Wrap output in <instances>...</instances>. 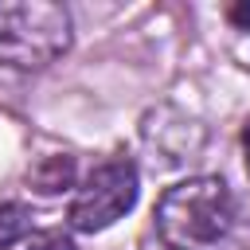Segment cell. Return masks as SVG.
Listing matches in <instances>:
<instances>
[{
	"label": "cell",
	"mask_w": 250,
	"mask_h": 250,
	"mask_svg": "<svg viewBox=\"0 0 250 250\" xmlns=\"http://www.w3.org/2000/svg\"><path fill=\"white\" fill-rule=\"evenodd\" d=\"M133 203H137V168H133V160H125V156L121 160H105L74 191L70 227L82 230V234L105 230L125 211H133Z\"/></svg>",
	"instance_id": "3"
},
{
	"label": "cell",
	"mask_w": 250,
	"mask_h": 250,
	"mask_svg": "<svg viewBox=\"0 0 250 250\" xmlns=\"http://www.w3.org/2000/svg\"><path fill=\"white\" fill-rule=\"evenodd\" d=\"M31 188L43 191V195H55V191H66L74 184V160L70 156H43L31 172H27Z\"/></svg>",
	"instance_id": "4"
},
{
	"label": "cell",
	"mask_w": 250,
	"mask_h": 250,
	"mask_svg": "<svg viewBox=\"0 0 250 250\" xmlns=\"http://www.w3.org/2000/svg\"><path fill=\"white\" fill-rule=\"evenodd\" d=\"M70 12L55 0L0 4V66L43 70L70 47Z\"/></svg>",
	"instance_id": "2"
},
{
	"label": "cell",
	"mask_w": 250,
	"mask_h": 250,
	"mask_svg": "<svg viewBox=\"0 0 250 250\" xmlns=\"http://www.w3.org/2000/svg\"><path fill=\"white\" fill-rule=\"evenodd\" d=\"M20 238H31V215L20 203H0V250L16 246Z\"/></svg>",
	"instance_id": "5"
},
{
	"label": "cell",
	"mask_w": 250,
	"mask_h": 250,
	"mask_svg": "<svg viewBox=\"0 0 250 250\" xmlns=\"http://www.w3.org/2000/svg\"><path fill=\"white\" fill-rule=\"evenodd\" d=\"M242 152H246V172H250V121L242 125Z\"/></svg>",
	"instance_id": "7"
},
{
	"label": "cell",
	"mask_w": 250,
	"mask_h": 250,
	"mask_svg": "<svg viewBox=\"0 0 250 250\" xmlns=\"http://www.w3.org/2000/svg\"><path fill=\"white\" fill-rule=\"evenodd\" d=\"M23 250H74V242H70V234H62V230H35V234L23 242Z\"/></svg>",
	"instance_id": "6"
},
{
	"label": "cell",
	"mask_w": 250,
	"mask_h": 250,
	"mask_svg": "<svg viewBox=\"0 0 250 250\" xmlns=\"http://www.w3.org/2000/svg\"><path fill=\"white\" fill-rule=\"evenodd\" d=\"M156 234L168 250H234L238 207L219 176H191L156 203Z\"/></svg>",
	"instance_id": "1"
},
{
	"label": "cell",
	"mask_w": 250,
	"mask_h": 250,
	"mask_svg": "<svg viewBox=\"0 0 250 250\" xmlns=\"http://www.w3.org/2000/svg\"><path fill=\"white\" fill-rule=\"evenodd\" d=\"M230 20H238V23H250V8H230Z\"/></svg>",
	"instance_id": "8"
}]
</instances>
